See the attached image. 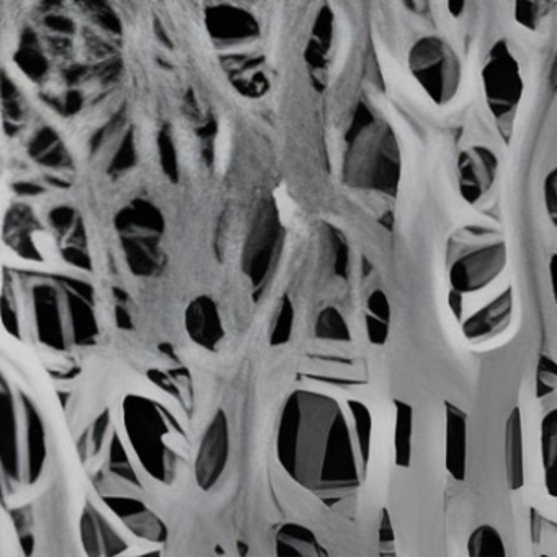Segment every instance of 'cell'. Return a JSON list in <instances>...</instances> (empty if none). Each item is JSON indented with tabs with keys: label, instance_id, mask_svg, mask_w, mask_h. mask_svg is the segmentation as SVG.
Instances as JSON below:
<instances>
[{
	"label": "cell",
	"instance_id": "6da1fadb",
	"mask_svg": "<svg viewBox=\"0 0 557 557\" xmlns=\"http://www.w3.org/2000/svg\"><path fill=\"white\" fill-rule=\"evenodd\" d=\"M374 416L355 391L302 384L286 397L275 455L292 484L334 508L370 475Z\"/></svg>",
	"mask_w": 557,
	"mask_h": 557
},
{
	"label": "cell",
	"instance_id": "7a4b0ae2",
	"mask_svg": "<svg viewBox=\"0 0 557 557\" xmlns=\"http://www.w3.org/2000/svg\"><path fill=\"white\" fill-rule=\"evenodd\" d=\"M448 308L475 350L504 344L515 325L507 244L492 231H468L448 250Z\"/></svg>",
	"mask_w": 557,
	"mask_h": 557
},
{
	"label": "cell",
	"instance_id": "3957f363",
	"mask_svg": "<svg viewBox=\"0 0 557 557\" xmlns=\"http://www.w3.org/2000/svg\"><path fill=\"white\" fill-rule=\"evenodd\" d=\"M126 445L146 482L169 487L190 461L187 413L161 393L128 391L115 406Z\"/></svg>",
	"mask_w": 557,
	"mask_h": 557
},
{
	"label": "cell",
	"instance_id": "277c9868",
	"mask_svg": "<svg viewBox=\"0 0 557 557\" xmlns=\"http://www.w3.org/2000/svg\"><path fill=\"white\" fill-rule=\"evenodd\" d=\"M25 334L54 355L94 345L100 335L92 285L77 276L38 280L25 295Z\"/></svg>",
	"mask_w": 557,
	"mask_h": 557
},
{
	"label": "cell",
	"instance_id": "5b68a950",
	"mask_svg": "<svg viewBox=\"0 0 557 557\" xmlns=\"http://www.w3.org/2000/svg\"><path fill=\"white\" fill-rule=\"evenodd\" d=\"M48 462L41 410L22 387L2 384V469L15 487H35Z\"/></svg>",
	"mask_w": 557,
	"mask_h": 557
},
{
	"label": "cell",
	"instance_id": "8992f818",
	"mask_svg": "<svg viewBox=\"0 0 557 557\" xmlns=\"http://www.w3.org/2000/svg\"><path fill=\"white\" fill-rule=\"evenodd\" d=\"M409 70L436 106H446L461 86V61L451 45L440 37H423L412 45Z\"/></svg>",
	"mask_w": 557,
	"mask_h": 557
},
{
	"label": "cell",
	"instance_id": "52a82bcc",
	"mask_svg": "<svg viewBox=\"0 0 557 557\" xmlns=\"http://www.w3.org/2000/svg\"><path fill=\"white\" fill-rule=\"evenodd\" d=\"M485 97L497 119H505L517 109L521 97V74L517 60L505 41H498L488 51L482 70Z\"/></svg>",
	"mask_w": 557,
	"mask_h": 557
},
{
	"label": "cell",
	"instance_id": "ba28073f",
	"mask_svg": "<svg viewBox=\"0 0 557 557\" xmlns=\"http://www.w3.org/2000/svg\"><path fill=\"white\" fill-rule=\"evenodd\" d=\"M230 422L223 409L214 413L198 442L194 456V474L198 487L208 492L216 487L230 461Z\"/></svg>",
	"mask_w": 557,
	"mask_h": 557
},
{
	"label": "cell",
	"instance_id": "9c48e42d",
	"mask_svg": "<svg viewBox=\"0 0 557 557\" xmlns=\"http://www.w3.org/2000/svg\"><path fill=\"white\" fill-rule=\"evenodd\" d=\"M497 174L494 154L484 148H474L459 159V190L468 203L474 205L485 197Z\"/></svg>",
	"mask_w": 557,
	"mask_h": 557
},
{
	"label": "cell",
	"instance_id": "30bf717a",
	"mask_svg": "<svg viewBox=\"0 0 557 557\" xmlns=\"http://www.w3.org/2000/svg\"><path fill=\"white\" fill-rule=\"evenodd\" d=\"M445 465L456 482L468 474V416L455 404L445 406Z\"/></svg>",
	"mask_w": 557,
	"mask_h": 557
},
{
	"label": "cell",
	"instance_id": "8fae6325",
	"mask_svg": "<svg viewBox=\"0 0 557 557\" xmlns=\"http://www.w3.org/2000/svg\"><path fill=\"white\" fill-rule=\"evenodd\" d=\"M185 329L191 342L207 348L216 350L224 338L223 319L216 305L211 299L200 298L185 312Z\"/></svg>",
	"mask_w": 557,
	"mask_h": 557
},
{
	"label": "cell",
	"instance_id": "7c38bea8",
	"mask_svg": "<svg viewBox=\"0 0 557 557\" xmlns=\"http://www.w3.org/2000/svg\"><path fill=\"white\" fill-rule=\"evenodd\" d=\"M505 481L510 491H520L524 485V438L520 407H513L505 422L504 436Z\"/></svg>",
	"mask_w": 557,
	"mask_h": 557
},
{
	"label": "cell",
	"instance_id": "4fadbf2b",
	"mask_svg": "<svg viewBox=\"0 0 557 557\" xmlns=\"http://www.w3.org/2000/svg\"><path fill=\"white\" fill-rule=\"evenodd\" d=\"M149 381L154 384L159 393L174 400L191 420L195 410L194 380L187 368H158L149 373Z\"/></svg>",
	"mask_w": 557,
	"mask_h": 557
},
{
	"label": "cell",
	"instance_id": "5bb4252c",
	"mask_svg": "<svg viewBox=\"0 0 557 557\" xmlns=\"http://www.w3.org/2000/svg\"><path fill=\"white\" fill-rule=\"evenodd\" d=\"M540 455L544 488L557 500V406L549 407L541 417Z\"/></svg>",
	"mask_w": 557,
	"mask_h": 557
},
{
	"label": "cell",
	"instance_id": "9a60e30c",
	"mask_svg": "<svg viewBox=\"0 0 557 557\" xmlns=\"http://www.w3.org/2000/svg\"><path fill=\"white\" fill-rule=\"evenodd\" d=\"M318 536L305 524H283L275 534V553L280 556H324Z\"/></svg>",
	"mask_w": 557,
	"mask_h": 557
},
{
	"label": "cell",
	"instance_id": "2e32d148",
	"mask_svg": "<svg viewBox=\"0 0 557 557\" xmlns=\"http://www.w3.org/2000/svg\"><path fill=\"white\" fill-rule=\"evenodd\" d=\"M363 329L367 341L374 347L386 344L391 332V306L381 289L368 296L363 308Z\"/></svg>",
	"mask_w": 557,
	"mask_h": 557
},
{
	"label": "cell",
	"instance_id": "e0dca14e",
	"mask_svg": "<svg viewBox=\"0 0 557 557\" xmlns=\"http://www.w3.org/2000/svg\"><path fill=\"white\" fill-rule=\"evenodd\" d=\"M413 409L404 400L396 403L394 423V459L399 468L407 469L412 461Z\"/></svg>",
	"mask_w": 557,
	"mask_h": 557
},
{
	"label": "cell",
	"instance_id": "ac0fdd59",
	"mask_svg": "<svg viewBox=\"0 0 557 557\" xmlns=\"http://www.w3.org/2000/svg\"><path fill=\"white\" fill-rule=\"evenodd\" d=\"M314 337L324 344L345 345L354 341V332L344 312L338 311L334 306H329L322 309L315 319Z\"/></svg>",
	"mask_w": 557,
	"mask_h": 557
},
{
	"label": "cell",
	"instance_id": "d6986e66",
	"mask_svg": "<svg viewBox=\"0 0 557 557\" xmlns=\"http://www.w3.org/2000/svg\"><path fill=\"white\" fill-rule=\"evenodd\" d=\"M211 30L224 38L250 37L257 30L256 22L240 9H216L210 18Z\"/></svg>",
	"mask_w": 557,
	"mask_h": 557
},
{
	"label": "cell",
	"instance_id": "ffe728a7",
	"mask_svg": "<svg viewBox=\"0 0 557 557\" xmlns=\"http://www.w3.org/2000/svg\"><path fill=\"white\" fill-rule=\"evenodd\" d=\"M468 556L471 557H504L507 556V544L500 531L492 524H481L469 534Z\"/></svg>",
	"mask_w": 557,
	"mask_h": 557
},
{
	"label": "cell",
	"instance_id": "44dd1931",
	"mask_svg": "<svg viewBox=\"0 0 557 557\" xmlns=\"http://www.w3.org/2000/svg\"><path fill=\"white\" fill-rule=\"evenodd\" d=\"M531 540L534 549L544 554H557V523L534 511L531 517Z\"/></svg>",
	"mask_w": 557,
	"mask_h": 557
},
{
	"label": "cell",
	"instance_id": "7402d4cb",
	"mask_svg": "<svg viewBox=\"0 0 557 557\" xmlns=\"http://www.w3.org/2000/svg\"><path fill=\"white\" fill-rule=\"evenodd\" d=\"M554 0H515V17L523 27L536 30L553 8Z\"/></svg>",
	"mask_w": 557,
	"mask_h": 557
},
{
	"label": "cell",
	"instance_id": "603a6c76",
	"mask_svg": "<svg viewBox=\"0 0 557 557\" xmlns=\"http://www.w3.org/2000/svg\"><path fill=\"white\" fill-rule=\"evenodd\" d=\"M557 391V363L549 357H543L537 363L536 393L537 396L549 397Z\"/></svg>",
	"mask_w": 557,
	"mask_h": 557
},
{
	"label": "cell",
	"instance_id": "cb8c5ba5",
	"mask_svg": "<svg viewBox=\"0 0 557 557\" xmlns=\"http://www.w3.org/2000/svg\"><path fill=\"white\" fill-rule=\"evenodd\" d=\"M544 205H546L547 216L557 230V168L550 172L544 184Z\"/></svg>",
	"mask_w": 557,
	"mask_h": 557
},
{
	"label": "cell",
	"instance_id": "d4e9b609",
	"mask_svg": "<svg viewBox=\"0 0 557 557\" xmlns=\"http://www.w3.org/2000/svg\"><path fill=\"white\" fill-rule=\"evenodd\" d=\"M394 543H396V536H394V528L393 523H391L389 511L384 508L383 513H381L380 521V544L381 547H394Z\"/></svg>",
	"mask_w": 557,
	"mask_h": 557
},
{
	"label": "cell",
	"instance_id": "484cf974",
	"mask_svg": "<svg viewBox=\"0 0 557 557\" xmlns=\"http://www.w3.org/2000/svg\"><path fill=\"white\" fill-rule=\"evenodd\" d=\"M549 285L553 293L554 306L557 309V252L549 259Z\"/></svg>",
	"mask_w": 557,
	"mask_h": 557
},
{
	"label": "cell",
	"instance_id": "4316f807",
	"mask_svg": "<svg viewBox=\"0 0 557 557\" xmlns=\"http://www.w3.org/2000/svg\"><path fill=\"white\" fill-rule=\"evenodd\" d=\"M466 0H448V11L453 17L458 18L465 11Z\"/></svg>",
	"mask_w": 557,
	"mask_h": 557
}]
</instances>
